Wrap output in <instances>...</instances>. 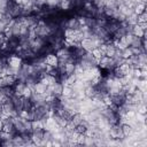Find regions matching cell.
<instances>
[{"label": "cell", "mask_w": 147, "mask_h": 147, "mask_svg": "<svg viewBox=\"0 0 147 147\" xmlns=\"http://www.w3.org/2000/svg\"><path fill=\"white\" fill-rule=\"evenodd\" d=\"M11 141H13V145L14 146H24L22 134H20V133H15L13 136V138H11Z\"/></svg>", "instance_id": "ac0fdd59"}, {"label": "cell", "mask_w": 147, "mask_h": 147, "mask_svg": "<svg viewBox=\"0 0 147 147\" xmlns=\"http://www.w3.org/2000/svg\"><path fill=\"white\" fill-rule=\"evenodd\" d=\"M139 24V26L144 30V31H146V28H147V22H145V23H138Z\"/></svg>", "instance_id": "f546056e"}, {"label": "cell", "mask_w": 147, "mask_h": 147, "mask_svg": "<svg viewBox=\"0 0 147 147\" xmlns=\"http://www.w3.org/2000/svg\"><path fill=\"white\" fill-rule=\"evenodd\" d=\"M80 23L78 21V17L77 15L76 16H72V17H68L67 21H65V29H72V30H79L80 28ZM64 29V30H65Z\"/></svg>", "instance_id": "9c48e42d"}, {"label": "cell", "mask_w": 147, "mask_h": 147, "mask_svg": "<svg viewBox=\"0 0 147 147\" xmlns=\"http://www.w3.org/2000/svg\"><path fill=\"white\" fill-rule=\"evenodd\" d=\"M131 55H133V53H132V49H131L130 46L122 49V56H123V59H127V57H130Z\"/></svg>", "instance_id": "484cf974"}, {"label": "cell", "mask_w": 147, "mask_h": 147, "mask_svg": "<svg viewBox=\"0 0 147 147\" xmlns=\"http://www.w3.org/2000/svg\"><path fill=\"white\" fill-rule=\"evenodd\" d=\"M55 54H56V56H57V59H59V62H63V63H65V62H68V61L74 62V60H72V52H71L70 48L62 47V48L57 49V51L55 52ZM74 63H75V62H74Z\"/></svg>", "instance_id": "3957f363"}, {"label": "cell", "mask_w": 147, "mask_h": 147, "mask_svg": "<svg viewBox=\"0 0 147 147\" xmlns=\"http://www.w3.org/2000/svg\"><path fill=\"white\" fill-rule=\"evenodd\" d=\"M41 1H45V2H46V0H41Z\"/></svg>", "instance_id": "d6a6232c"}, {"label": "cell", "mask_w": 147, "mask_h": 147, "mask_svg": "<svg viewBox=\"0 0 147 147\" xmlns=\"http://www.w3.org/2000/svg\"><path fill=\"white\" fill-rule=\"evenodd\" d=\"M122 131H123V134L124 137H129V136H132L134 133V130L133 127L130 125V124H122Z\"/></svg>", "instance_id": "e0dca14e"}, {"label": "cell", "mask_w": 147, "mask_h": 147, "mask_svg": "<svg viewBox=\"0 0 147 147\" xmlns=\"http://www.w3.org/2000/svg\"><path fill=\"white\" fill-rule=\"evenodd\" d=\"M103 28H105V30L113 37V34H114V33L116 32V30L119 28V22L116 21V20H114V18H108Z\"/></svg>", "instance_id": "8992f818"}, {"label": "cell", "mask_w": 147, "mask_h": 147, "mask_svg": "<svg viewBox=\"0 0 147 147\" xmlns=\"http://www.w3.org/2000/svg\"><path fill=\"white\" fill-rule=\"evenodd\" d=\"M145 22H147V13H146V10L138 15V23H145Z\"/></svg>", "instance_id": "83f0119b"}, {"label": "cell", "mask_w": 147, "mask_h": 147, "mask_svg": "<svg viewBox=\"0 0 147 147\" xmlns=\"http://www.w3.org/2000/svg\"><path fill=\"white\" fill-rule=\"evenodd\" d=\"M145 10H146V3H144V2H139V3H136L133 6V13L137 15L141 14Z\"/></svg>", "instance_id": "d6986e66"}, {"label": "cell", "mask_w": 147, "mask_h": 147, "mask_svg": "<svg viewBox=\"0 0 147 147\" xmlns=\"http://www.w3.org/2000/svg\"><path fill=\"white\" fill-rule=\"evenodd\" d=\"M71 93H72V88H71V86H63V90H62V96H64V98H71Z\"/></svg>", "instance_id": "d4e9b609"}, {"label": "cell", "mask_w": 147, "mask_h": 147, "mask_svg": "<svg viewBox=\"0 0 147 147\" xmlns=\"http://www.w3.org/2000/svg\"><path fill=\"white\" fill-rule=\"evenodd\" d=\"M108 133H109L110 138H113V139L122 140L124 138V134H123V131H122V124H119V123L110 125V127L108 130Z\"/></svg>", "instance_id": "5b68a950"}, {"label": "cell", "mask_w": 147, "mask_h": 147, "mask_svg": "<svg viewBox=\"0 0 147 147\" xmlns=\"http://www.w3.org/2000/svg\"><path fill=\"white\" fill-rule=\"evenodd\" d=\"M84 119V116H83V114H80V113H76V114H74L72 115V117H71V122L75 124V125H78V124H80L82 123V121Z\"/></svg>", "instance_id": "603a6c76"}, {"label": "cell", "mask_w": 147, "mask_h": 147, "mask_svg": "<svg viewBox=\"0 0 147 147\" xmlns=\"http://www.w3.org/2000/svg\"><path fill=\"white\" fill-rule=\"evenodd\" d=\"M25 87H26L25 82H23V80H17V82L15 83V85L13 86L14 94H16V95H18V96H22V95H23V92H24V90H25Z\"/></svg>", "instance_id": "4fadbf2b"}, {"label": "cell", "mask_w": 147, "mask_h": 147, "mask_svg": "<svg viewBox=\"0 0 147 147\" xmlns=\"http://www.w3.org/2000/svg\"><path fill=\"white\" fill-rule=\"evenodd\" d=\"M98 67L106 70V71H113L116 67V63L114 61L113 57L110 56H107V55H103L99 61H98Z\"/></svg>", "instance_id": "7a4b0ae2"}, {"label": "cell", "mask_w": 147, "mask_h": 147, "mask_svg": "<svg viewBox=\"0 0 147 147\" xmlns=\"http://www.w3.org/2000/svg\"><path fill=\"white\" fill-rule=\"evenodd\" d=\"M45 45H46L45 38L36 37L34 39H32V40L30 41V49H31L36 55H38V54L41 52V49L45 47Z\"/></svg>", "instance_id": "277c9868"}, {"label": "cell", "mask_w": 147, "mask_h": 147, "mask_svg": "<svg viewBox=\"0 0 147 147\" xmlns=\"http://www.w3.org/2000/svg\"><path fill=\"white\" fill-rule=\"evenodd\" d=\"M132 34H133V36H136V37L142 38V37L146 34V31H144V30L139 26V24L137 23V24H134V25L132 26Z\"/></svg>", "instance_id": "9a60e30c"}, {"label": "cell", "mask_w": 147, "mask_h": 147, "mask_svg": "<svg viewBox=\"0 0 147 147\" xmlns=\"http://www.w3.org/2000/svg\"><path fill=\"white\" fill-rule=\"evenodd\" d=\"M6 41H7V38H6L5 33H3V32H0V45H2V44L6 42Z\"/></svg>", "instance_id": "f1b7e54d"}, {"label": "cell", "mask_w": 147, "mask_h": 147, "mask_svg": "<svg viewBox=\"0 0 147 147\" xmlns=\"http://www.w3.org/2000/svg\"><path fill=\"white\" fill-rule=\"evenodd\" d=\"M75 64L76 63H74L71 61L65 62V64H64V74L67 76H70V75L74 74V71H75Z\"/></svg>", "instance_id": "2e32d148"}, {"label": "cell", "mask_w": 147, "mask_h": 147, "mask_svg": "<svg viewBox=\"0 0 147 147\" xmlns=\"http://www.w3.org/2000/svg\"><path fill=\"white\" fill-rule=\"evenodd\" d=\"M42 134H44V129H33L31 131V139L34 142V145H40L42 141Z\"/></svg>", "instance_id": "30bf717a"}, {"label": "cell", "mask_w": 147, "mask_h": 147, "mask_svg": "<svg viewBox=\"0 0 147 147\" xmlns=\"http://www.w3.org/2000/svg\"><path fill=\"white\" fill-rule=\"evenodd\" d=\"M130 46H131V47H140V46H141V38L133 36Z\"/></svg>", "instance_id": "cb8c5ba5"}, {"label": "cell", "mask_w": 147, "mask_h": 147, "mask_svg": "<svg viewBox=\"0 0 147 147\" xmlns=\"http://www.w3.org/2000/svg\"><path fill=\"white\" fill-rule=\"evenodd\" d=\"M46 90H47V85H45V84L41 83L40 80H38V82L34 84L33 88H32V91H33L34 93H38V94H44V93L46 92Z\"/></svg>", "instance_id": "5bb4252c"}, {"label": "cell", "mask_w": 147, "mask_h": 147, "mask_svg": "<svg viewBox=\"0 0 147 147\" xmlns=\"http://www.w3.org/2000/svg\"><path fill=\"white\" fill-rule=\"evenodd\" d=\"M125 22H126L127 24H130V25L137 24V23H138V15L134 14V13H132L131 15H129V16L125 17Z\"/></svg>", "instance_id": "44dd1931"}, {"label": "cell", "mask_w": 147, "mask_h": 147, "mask_svg": "<svg viewBox=\"0 0 147 147\" xmlns=\"http://www.w3.org/2000/svg\"><path fill=\"white\" fill-rule=\"evenodd\" d=\"M34 31H36V34L37 37H41V38H45V37H48L49 34L53 33V31L51 30L49 25L47 24V22L44 20V18H40L36 26H34Z\"/></svg>", "instance_id": "6da1fadb"}, {"label": "cell", "mask_w": 147, "mask_h": 147, "mask_svg": "<svg viewBox=\"0 0 147 147\" xmlns=\"http://www.w3.org/2000/svg\"><path fill=\"white\" fill-rule=\"evenodd\" d=\"M59 8H60L62 11L69 10V9L71 8V2H70V0H60Z\"/></svg>", "instance_id": "ffe728a7"}, {"label": "cell", "mask_w": 147, "mask_h": 147, "mask_svg": "<svg viewBox=\"0 0 147 147\" xmlns=\"http://www.w3.org/2000/svg\"><path fill=\"white\" fill-rule=\"evenodd\" d=\"M91 53H92V55L94 56V59H96L98 61L105 55V53H103V51L100 48V47H95V48H93L92 51H91Z\"/></svg>", "instance_id": "7402d4cb"}, {"label": "cell", "mask_w": 147, "mask_h": 147, "mask_svg": "<svg viewBox=\"0 0 147 147\" xmlns=\"http://www.w3.org/2000/svg\"><path fill=\"white\" fill-rule=\"evenodd\" d=\"M2 127H3V123H2V119L0 118V131H2Z\"/></svg>", "instance_id": "4dcf8cb0"}, {"label": "cell", "mask_w": 147, "mask_h": 147, "mask_svg": "<svg viewBox=\"0 0 147 147\" xmlns=\"http://www.w3.org/2000/svg\"><path fill=\"white\" fill-rule=\"evenodd\" d=\"M10 100H11V102L14 105V108L17 113L23 110V96H18L16 94H13L10 96Z\"/></svg>", "instance_id": "7c38bea8"}, {"label": "cell", "mask_w": 147, "mask_h": 147, "mask_svg": "<svg viewBox=\"0 0 147 147\" xmlns=\"http://www.w3.org/2000/svg\"><path fill=\"white\" fill-rule=\"evenodd\" d=\"M16 82H17V77L14 76V75H5V76H1L0 77V87H5V86L13 87Z\"/></svg>", "instance_id": "52a82bcc"}, {"label": "cell", "mask_w": 147, "mask_h": 147, "mask_svg": "<svg viewBox=\"0 0 147 147\" xmlns=\"http://www.w3.org/2000/svg\"><path fill=\"white\" fill-rule=\"evenodd\" d=\"M44 61H45V63L47 65H49L52 68H56L57 64H59V59H57V56H56L55 53H49V54L45 55Z\"/></svg>", "instance_id": "8fae6325"}, {"label": "cell", "mask_w": 147, "mask_h": 147, "mask_svg": "<svg viewBox=\"0 0 147 147\" xmlns=\"http://www.w3.org/2000/svg\"><path fill=\"white\" fill-rule=\"evenodd\" d=\"M14 1H15L17 5H21V3H22V0H14Z\"/></svg>", "instance_id": "1f68e13d"}, {"label": "cell", "mask_w": 147, "mask_h": 147, "mask_svg": "<svg viewBox=\"0 0 147 147\" xmlns=\"http://www.w3.org/2000/svg\"><path fill=\"white\" fill-rule=\"evenodd\" d=\"M7 63H8L9 67H13V68H17L18 69L21 67V64L23 63V60H22L21 56L16 55V54H11V55H9L7 57Z\"/></svg>", "instance_id": "ba28073f"}, {"label": "cell", "mask_w": 147, "mask_h": 147, "mask_svg": "<svg viewBox=\"0 0 147 147\" xmlns=\"http://www.w3.org/2000/svg\"><path fill=\"white\" fill-rule=\"evenodd\" d=\"M32 107H33V105H32L31 100L26 99V98H23V110H30Z\"/></svg>", "instance_id": "4316f807"}]
</instances>
